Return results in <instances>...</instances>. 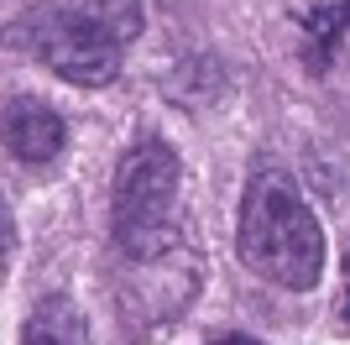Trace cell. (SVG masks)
I'll list each match as a JSON object with an SVG mask.
<instances>
[{"mask_svg": "<svg viewBox=\"0 0 350 345\" xmlns=\"http://www.w3.org/2000/svg\"><path fill=\"white\" fill-rule=\"evenodd\" d=\"M5 152L21 168H47L68 152V120L31 94H11L5 100Z\"/></svg>", "mask_w": 350, "mask_h": 345, "instance_id": "4", "label": "cell"}, {"mask_svg": "<svg viewBox=\"0 0 350 345\" xmlns=\"http://www.w3.org/2000/svg\"><path fill=\"white\" fill-rule=\"evenodd\" d=\"M146 31L142 0H47L11 21V42L73 89H105Z\"/></svg>", "mask_w": 350, "mask_h": 345, "instance_id": "2", "label": "cell"}, {"mask_svg": "<svg viewBox=\"0 0 350 345\" xmlns=\"http://www.w3.org/2000/svg\"><path fill=\"white\" fill-rule=\"evenodd\" d=\"M183 162L162 136H136L110 178V251L120 261H152L183 251L178 225Z\"/></svg>", "mask_w": 350, "mask_h": 345, "instance_id": "3", "label": "cell"}, {"mask_svg": "<svg viewBox=\"0 0 350 345\" xmlns=\"http://www.w3.org/2000/svg\"><path fill=\"white\" fill-rule=\"evenodd\" d=\"M235 257L246 261V272L288 293H308L324 277V225L308 209L288 162L272 152H256L246 168L241 215H235Z\"/></svg>", "mask_w": 350, "mask_h": 345, "instance_id": "1", "label": "cell"}, {"mask_svg": "<svg viewBox=\"0 0 350 345\" xmlns=\"http://www.w3.org/2000/svg\"><path fill=\"white\" fill-rule=\"evenodd\" d=\"M21 345H94L73 293H42L21 319Z\"/></svg>", "mask_w": 350, "mask_h": 345, "instance_id": "5", "label": "cell"}, {"mask_svg": "<svg viewBox=\"0 0 350 345\" xmlns=\"http://www.w3.org/2000/svg\"><path fill=\"white\" fill-rule=\"evenodd\" d=\"M304 21V68L308 73H324L335 63V53L345 47V31H350V0H335V5H314Z\"/></svg>", "mask_w": 350, "mask_h": 345, "instance_id": "6", "label": "cell"}, {"mask_svg": "<svg viewBox=\"0 0 350 345\" xmlns=\"http://www.w3.org/2000/svg\"><path fill=\"white\" fill-rule=\"evenodd\" d=\"M11 257H16V215H11V204H5V257H0L5 272H11Z\"/></svg>", "mask_w": 350, "mask_h": 345, "instance_id": "7", "label": "cell"}]
</instances>
